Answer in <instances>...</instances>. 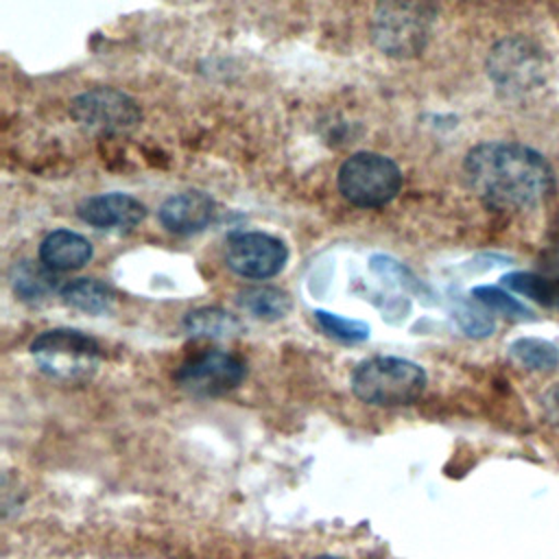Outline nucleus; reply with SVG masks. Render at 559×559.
<instances>
[{
  "label": "nucleus",
  "mask_w": 559,
  "mask_h": 559,
  "mask_svg": "<svg viewBox=\"0 0 559 559\" xmlns=\"http://www.w3.org/2000/svg\"><path fill=\"white\" fill-rule=\"evenodd\" d=\"M227 266L247 280H269L288 262L286 245L264 231H238L227 238Z\"/></svg>",
  "instance_id": "8"
},
{
  "label": "nucleus",
  "mask_w": 559,
  "mask_h": 559,
  "mask_svg": "<svg viewBox=\"0 0 559 559\" xmlns=\"http://www.w3.org/2000/svg\"><path fill=\"white\" fill-rule=\"evenodd\" d=\"M369 269H371L378 277H384V280H389V282L397 284L400 288L415 290V293L424 290V284L415 277V273H413L408 266H404L402 262H397V260H393V258H389V255H373V258L369 260Z\"/></svg>",
  "instance_id": "22"
},
{
  "label": "nucleus",
  "mask_w": 559,
  "mask_h": 559,
  "mask_svg": "<svg viewBox=\"0 0 559 559\" xmlns=\"http://www.w3.org/2000/svg\"><path fill=\"white\" fill-rule=\"evenodd\" d=\"M555 306H557V310H559V290H557V301H555Z\"/></svg>",
  "instance_id": "24"
},
{
  "label": "nucleus",
  "mask_w": 559,
  "mask_h": 559,
  "mask_svg": "<svg viewBox=\"0 0 559 559\" xmlns=\"http://www.w3.org/2000/svg\"><path fill=\"white\" fill-rule=\"evenodd\" d=\"M509 354L520 367L528 371H550L559 365L557 345L537 336H524L513 341Z\"/></svg>",
  "instance_id": "17"
},
{
  "label": "nucleus",
  "mask_w": 559,
  "mask_h": 559,
  "mask_svg": "<svg viewBox=\"0 0 559 559\" xmlns=\"http://www.w3.org/2000/svg\"><path fill=\"white\" fill-rule=\"evenodd\" d=\"M76 214L83 223L96 229H131L144 221L146 207L131 194L107 192L83 199Z\"/></svg>",
  "instance_id": "10"
},
{
  "label": "nucleus",
  "mask_w": 559,
  "mask_h": 559,
  "mask_svg": "<svg viewBox=\"0 0 559 559\" xmlns=\"http://www.w3.org/2000/svg\"><path fill=\"white\" fill-rule=\"evenodd\" d=\"M435 17V0H378L371 17V39L386 57H417L430 39Z\"/></svg>",
  "instance_id": "2"
},
{
  "label": "nucleus",
  "mask_w": 559,
  "mask_h": 559,
  "mask_svg": "<svg viewBox=\"0 0 559 559\" xmlns=\"http://www.w3.org/2000/svg\"><path fill=\"white\" fill-rule=\"evenodd\" d=\"M183 328L192 336H203V338H229L238 334L240 323L236 317L221 308H199L186 314Z\"/></svg>",
  "instance_id": "16"
},
{
  "label": "nucleus",
  "mask_w": 559,
  "mask_h": 559,
  "mask_svg": "<svg viewBox=\"0 0 559 559\" xmlns=\"http://www.w3.org/2000/svg\"><path fill=\"white\" fill-rule=\"evenodd\" d=\"M314 319L325 334H330L343 343H362L369 338V325L358 319H345L341 314L325 312V310H317Z\"/></svg>",
  "instance_id": "21"
},
{
  "label": "nucleus",
  "mask_w": 559,
  "mask_h": 559,
  "mask_svg": "<svg viewBox=\"0 0 559 559\" xmlns=\"http://www.w3.org/2000/svg\"><path fill=\"white\" fill-rule=\"evenodd\" d=\"M72 118L94 133H122L133 129L142 111L138 103L114 87H94L70 103Z\"/></svg>",
  "instance_id": "7"
},
{
  "label": "nucleus",
  "mask_w": 559,
  "mask_h": 559,
  "mask_svg": "<svg viewBox=\"0 0 559 559\" xmlns=\"http://www.w3.org/2000/svg\"><path fill=\"white\" fill-rule=\"evenodd\" d=\"M426 371L413 360L397 356H373L352 373V391L373 406H402L417 400L426 389Z\"/></svg>",
  "instance_id": "3"
},
{
  "label": "nucleus",
  "mask_w": 559,
  "mask_h": 559,
  "mask_svg": "<svg viewBox=\"0 0 559 559\" xmlns=\"http://www.w3.org/2000/svg\"><path fill=\"white\" fill-rule=\"evenodd\" d=\"M400 188L402 173L397 164L380 153H354L338 168V190L358 207H382L400 192Z\"/></svg>",
  "instance_id": "5"
},
{
  "label": "nucleus",
  "mask_w": 559,
  "mask_h": 559,
  "mask_svg": "<svg viewBox=\"0 0 559 559\" xmlns=\"http://www.w3.org/2000/svg\"><path fill=\"white\" fill-rule=\"evenodd\" d=\"M247 376L245 362L223 349L190 356L175 373L177 384L197 397H216L234 391Z\"/></svg>",
  "instance_id": "6"
},
{
  "label": "nucleus",
  "mask_w": 559,
  "mask_h": 559,
  "mask_svg": "<svg viewBox=\"0 0 559 559\" xmlns=\"http://www.w3.org/2000/svg\"><path fill=\"white\" fill-rule=\"evenodd\" d=\"M502 286H507L513 293L526 295L528 299L550 306L557 301V290H559V282H552L548 277H542L537 273H528V271H518V273H509L502 277Z\"/></svg>",
  "instance_id": "18"
},
{
  "label": "nucleus",
  "mask_w": 559,
  "mask_h": 559,
  "mask_svg": "<svg viewBox=\"0 0 559 559\" xmlns=\"http://www.w3.org/2000/svg\"><path fill=\"white\" fill-rule=\"evenodd\" d=\"M312 559H338V557H332V555H317V557H312Z\"/></svg>",
  "instance_id": "23"
},
{
  "label": "nucleus",
  "mask_w": 559,
  "mask_h": 559,
  "mask_svg": "<svg viewBox=\"0 0 559 559\" xmlns=\"http://www.w3.org/2000/svg\"><path fill=\"white\" fill-rule=\"evenodd\" d=\"M92 258V242L70 229L50 231L39 245V262L52 271H76Z\"/></svg>",
  "instance_id": "12"
},
{
  "label": "nucleus",
  "mask_w": 559,
  "mask_h": 559,
  "mask_svg": "<svg viewBox=\"0 0 559 559\" xmlns=\"http://www.w3.org/2000/svg\"><path fill=\"white\" fill-rule=\"evenodd\" d=\"M489 74L504 90H526L542 81V63L535 48L524 39L500 41L489 57Z\"/></svg>",
  "instance_id": "9"
},
{
  "label": "nucleus",
  "mask_w": 559,
  "mask_h": 559,
  "mask_svg": "<svg viewBox=\"0 0 559 559\" xmlns=\"http://www.w3.org/2000/svg\"><path fill=\"white\" fill-rule=\"evenodd\" d=\"M472 297L476 301H480L491 312H500V314L511 317V319H531V310L520 299L509 295L504 288H498V286H476L472 290Z\"/></svg>",
  "instance_id": "20"
},
{
  "label": "nucleus",
  "mask_w": 559,
  "mask_h": 559,
  "mask_svg": "<svg viewBox=\"0 0 559 559\" xmlns=\"http://www.w3.org/2000/svg\"><path fill=\"white\" fill-rule=\"evenodd\" d=\"M31 354L39 369L57 380H87L100 362V345L94 336L72 330L52 328L31 343Z\"/></svg>",
  "instance_id": "4"
},
{
  "label": "nucleus",
  "mask_w": 559,
  "mask_h": 559,
  "mask_svg": "<svg viewBox=\"0 0 559 559\" xmlns=\"http://www.w3.org/2000/svg\"><path fill=\"white\" fill-rule=\"evenodd\" d=\"M61 301L74 310L87 312V314H105L114 306V290L92 277H79L61 286L59 290Z\"/></svg>",
  "instance_id": "14"
},
{
  "label": "nucleus",
  "mask_w": 559,
  "mask_h": 559,
  "mask_svg": "<svg viewBox=\"0 0 559 559\" xmlns=\"http://www.w3.org/2000/svg\"><path fill=\"white\" fill-rule=\"evenodd\" d=\"M238 304L251 317L260 321H277L284 319L290 310L288 293L275 286H251L238 295Z\"/></svg>",
  "instance_id": "15"
},
{
  "label": "nucleus",
  "mask_w": 559,
  "mask_h": 559,
  "mask_svg": "<svg viewBox=\"0 0 559 559\" xmlns=\"http://www.w3.org/2000/svg\"><path fill=\"white\" fill-rule=\"evenodd\" d=\"M463 173L472 192L500 210L533 207L552 190L550 164L518 142L476 144L465 155Z\"/></svg>",
  "instance_id": "1"
},
{
  "label": "nucleus",
  "mask_w": 559,
  "mask_h": 559,
  "mask_svg": "<svg viewBox=\"0 0 559 559\" xmlns=\"http://www.w3.org/2000/svg\"><path fill=\"white\" fill-rule=\"evenodd\" d=\"M11 286L20 299L31 304L44 301L52 293L61 290L52 269H48L46 264H35L31 260H22L11 269Z\"/></svg>",
  "instance_id": "13"
},
{
  "label": "nucleus",
  "mask_w": 559,
  "mask_h": 559,
  "mask_svg": "<svg viewBox=\"0 0 559 559\" xmlns=\"http://www.w3.org/2000/svg\"><path fill=\"white\" fill-rule=\"evenodd\" d=\"M216 214L214 201L199 190L170 194L157 210L159 223L173 234H197L205 229Z\"/></svg>",
  "instance_id": "11"
},
{
  "label": "nucleus",
  "mask_w": 559,
  "mask_h": 559,
  "mask_svg": "<svg viewBox=\"0 0 559 559\" xmlns=\"http://www.w3.org/2000/svg\"><path fill=\"white\" fill-rule=\"evenodd\" d=\"M474 299V297H472ZM491 310H487L480 301H465V299H456L454 308H452V317L456 319L459 328L472 336V338H485L493 332V319L489 314Z\"/></svg>",
  "instance_id": "19"
}]
</instances>
